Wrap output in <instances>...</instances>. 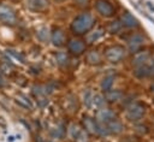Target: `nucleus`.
I'll return each instance as SVG.
<instances>
[{
  "mask_svg": "<svg viewBox=\"0 0 154 142\" xmlns=\"http://www.w3.org/2000/svg\"><path fill=\"white\" fill-rule=\"evenodd\" d=\"M95 23H96V19L91 13L83 12L73 18V20L70 24V29L75 35L81 36V35L88 34L94 28Z\"/></svg>",
  "mask_w": 154,
  "mask_h": 142,
  "instance_id": "f257e3e1",
  "label": "nucleus"
},
{
  "mask_svg": "<svg viewBox=\"0 0 154 142\" xmlns=\"http://www.w3.org/2000/svg\"><path fill=\"white\" fill-rule=\"evenodd\" d=\"M126 55V49L124 46L122 45H113L111 47H108L105 51V58L107 61L112 63V64H117L124 60Z\"/></svg>",
  "mask_w": 154,
  "mask_h": 142,
  "instance_id": "f03ea898",
  "label": "nucleus"
},
{
  "mask_svg": "<svg viewBox=\"0 0 154 142\" xmlns=\"http://www.w3.org/2000/svg\"><path fill=\"white\" fill-rule=\"evenodd\" d=\"M146 114V106L142 102H132L125 112L126 118L130 122H138L143 118V116Z\"/></svg>",
  "mask_w": 154,
  "mask_h": 142,
  "instance_id": "7ed1b4c3",
  "label": "nucleus"
},
{
  "mask_svg": "<svg viewBox=\"0 0 154 142\" xmlns=\"http://www.w3.org/2000/svg\"><path fill=\"white\" fill-rule=\"evenodd\" d=\"M94 8L100 16L105 18H111L116 14V7L109 0H95Z\"/></svg>",
  "mask_w": 154,
  "mask_h": 142,
  "instance_id": "20e7f679",
  "label": "nucleus"
},
{
  "mask_svg": "<svg viewBox=\"0 0 154 142\" xmlns=\"http://www.w3.org/2000/svg\"><path fill=\"white\" fill-rule=\"evenodd\" d=\"M0 22L6 25H14L17 23L16 12L11 6L6 4H0Z\"/></svg>",
  "mask_w": 154,
  "mask_h": 142,
  "instance_id": "39448f33",
  "label": "nucleus"
},
{
  "mask_svg": "<svg viewBox=\"0 0 154 142\" xmlns=\"http://www.w3.org/2000/svg\"><path fill=\"white\" fill-rule=\"evenodd\" d=\"M144 42H146L144 36L142 34H140V32H135L128 39V49L131 53H136V52L141 51V48L143 47Z\"/></svg>",
  "mask_w": 154,
  "mask_h": 142,
  "instance_id": "423d86ee",
  "label": "nucleus"
},
{
  "mask_svg": "<svg viewBox=\"0 0 154 142\" xmlns=\"http://www.w3.org/2000/svg\"><path fill=\"white\" fill-rule=\"evenodd\" d=\"M85 47H87L85 41H83L81 39H72L67 43L69 53L72 54V55H76V57L82 55L85 52Z\"/></svg>",
  "mask_w": 154,
  "mask_h": 142,
  "instance_id": "0eeeda50",
  "label": "nucleus"
},
{
  "mask_svg": "<svg viewBox=\"0 0 154 142\" xmlns=\"http://www.w3.org/2000/svg\"><path fill=\"white\" fill-rule=\"evenodd\" d=\"M96 122L102 124V125H107L109 124L112 120L116 119V114L112 110H108V108H100L97 112H96Z\"/></svg>",
  "mask_w": 154,
  "mask_h": 142,
  "instance_id": "6e6552de",
  "label": "nucleus"
},
{
  "mask_svg": "<svg viewBox=\"0 0 154 142\" xmlns=\"http://www.w3.org/2000/svg\"><path fill=\"white\" fill-rule=\"evenodd\" d=\"M51 41H52V43H53L55 47H61V46H64L65 42H66L65 31H64L61 28H59V26L54 28V29L51 31Z\"/></svg>",
  "mask_w": 154,
  "mask_h": 142,
  "instance_id": "1a4fd4ad",
  "label": "nucleus"
},
{
  "mask_svg": "<svg viewBox=\"0 0 154 142\" xmlns=\"http://www.w3.org/2000/svg\"><path fill=\"white\" fill-rule=\"evenodd\" d=\"M25 5L32 12H45L49 7V0H26Z\"/></svg>",
  "mask_w": 154,
  "mask_h": 142,
  "instance_id": "9d476101",
  "label": "nucleus"
},
{
  "mask_svg": "<svg viewBox=\"0 0 154 142\" xmlns=\"http://www.w3.org/2000/svg\"><path fill=\"white\" fill-rule=\"evenodd\" d=\"M120 23L123 25V28H129V29H132V28H137L140 25V22L137 20V18L130 13L129 11H125L122 13L120 16Z\"/></svg>",
  "mask_w": 154,
  "mask_h": 142,
  "instance_id": "9b49d317",
  "label": "nucleus"
},
{
  "mask_svg": "<svg viewBox=\"0 0 154 142\" xmlns=\"http://www.w3.org/2000/svg\"><path fill=\"white\" fill-rule=\"evenodd\" d=\"M149 58H150L149 52H147V51H138V52L135 53L131 64H132V66L137 67V66H141V65L147 64V61L149 60Z\"/></svg>",
  "mask_w": 154,
  "mask_h": 142,
  "instance_id": "f8f14e48",
  "label": "nucleus"
},
{
  "mask_svg": "<svg viewBox=\"0 0 154 142\" xmlns=\"http://www.w3.org/2000/svg\"><path fill=\"white\" fill-rule=\"evenodd\" d=\"M70 132H71V136L73 137V140H76L77 142H88V136H87L85 130L79 128L78 125L72 124Z\"/></svg>",
  "mask_w": 154,
  "mask_h": 142,
  "instance_id": "ddd939ff",
  "label": "nucleus"
},
{
  "mask_svg": "<svg viewBox=\"0 0 154 142\" xmlns=\"http://www.w3.org/2000/svg\"><path fill=\"white\" fill-rule=\"evenodd\" d=\"M85 61L89 65H100L102 61V55L99 51H90L85 55Z\"/></svg>",
  "mask_w": 154,
  "mask_h": 142,
  "instance_id": "4468645a",
  "label": "nucleus"
},
{
  "mask_svg": "<svg viewBox=\"0 0 154 142\" xmlns=\"http://www.w3.org/2000/svg\"><path fill=\"white\" fill-rule=\"evenodd\" d=\"M123 96H124V94L120 90H113V89H111V90H108V91L105 93V99L108 102H118L119 100H122Z\"/></svg>",
  "mask_w": 154,
  "mask_h": 142,
  "instance_id": "2eb2a0df",
  "label": "nucleus"
},
{
  "mask_svg": "<svg viewBox=\"0 0 154 142\" xmlns=\"http://www.w3.org/2000/svg\"><path fill=\"white\" fill-rule=\"evenodd\" d=\"M106 128H107V130H108L109 134H116V135H117V134H120V132L123 131V129H124L122 122L118 120L117 118H116L114 120H112L109 124H107Z\"/></svg>",
  "mask_w": 154,
  "mask_h": 142,
  "instance_id": "dca6fc26",
  "label": "nucleus"
},
{
  "mask_svg": "<svg viewBox=\"0 0 154 142\" xmlns=\"http://www.w3.org/2000/svg\"><path fill=\"white\" fill-rule=\"evenodd\" d=\"M114 79H116V77H114L113 75H107V76H105V77L102 78V81H101V84H100L101 89H102L105 93L108 91V90H111L112 87H113V84H114Z\"/></svg>",
  "mask_w": 154,
  "mask_h": 142,
  "instance_id": "f3484780",
  "label": "nucleus"
},
{
  "mask_svg": "<svg viewBox=\"0 0 154 142\" xmlns=\"http://www.w3.org/2000/svg\"><path fill=\"white\" fill-rule=\"evenodd\" d=\"M103 35H105V30H103V29H96L95 31L88 32L87 42H88V43H94V42H96L99 39H101Z\"/></svg>",
  "mask_w": 154,
  "mask_h": 142,
  "instance_id": "a211bd4d",
  "label": "nucleus"
},
{
  "mask_svg": "<svg viewBox=\"0 0 154 142\" xmlns=\"http://www.w3.org/2000/svg\"><path fill=\"white\" fill-rule=\"evenodd\" d=\"M36 36L41 42H47L51 39V30L48 28H46V26H42V28H40L37 30Z\"/></svg>",
  "mask_w": 154,
  "mask_h": 142,
  "instance_id": "6ab92c4d",
  "label": "nucleus"
},
{
  "mask_svg": "<svg viewBox=\"0 0 154 142\" xmlns=\"http://www.w3.org/2000/svg\"><path fill=\"white\" fill-rule=\"evenodd\" d=\"M122 29H123V25H122V23H120L119 19L112 20V22L107 25V31H108L109 34H118Z\"/></svg>",
  "mask_w": 154,
  "mask_h": 142,
  "instance_id": "aec40b11",
  "label": "nucleus"
},
{
  "mask_svg": "<svg viewBox=\"0 0 154 142\" xmlns=\"http://www.w3.org/2000/svg\"><path fill=\"white\" fill-rule=\"evenodd\" d=\"M57 63H58L59 66L66 67V66H69V64H70V59H69V57H67L66 53L59 52V53L57 54Z\"/></svg>",
  "mask_w": 154,
  "mask_h": 142,
  "instance_id": "412c9836",
  "label": "nucleus"
},
{
  "mask_svg": "<svg viewBox=\"0 0 154 142\" xmlns=\"http://www.w3.org/2000/svg\"><path fill=\"white\" fill-rule=\"evenodd\" d=\"M106 102H107V101H106L105 96L99 95V94L93 95V102H91L93 106H95V107H97V108H103V106L106 105Z\"/></svg>",
  "mask_w": 154,
  "mask_h": 142,
  "instance_id": "4be33fe9",
  "label": "nucleus"
},
{
  "mask_svg": "<svg viewBox=\"0 0 154 142\" xmlns=\"http://www.w3.org/2000/svg\"><path fill=\"white\" fill-rule=\"evenodd\" d=\"M16 101H17V103H19L20 106H23V107H25V108H29V110H31V103L29 102V100H28L25 96H22V95L17 96Z\"/></svg>",
  "mask_w": 154,
  "mask_h": 142,
  "instance_id": "5701e85b",
  "label": "nucleus"
},
{
  "mask_svg": "<svg viewBox=\"0 0 154 142\" xmlns=\"http://www.w3.org/2000/svg\"><path fill=\"white\" fill-rule=\"evenodd\" d=\"M91 102H93V94L88 90V91L84 93V103H85L88 107H90V106H91Z\"/></svg>",
  "mask_w": 154,
  "mask_h": 142,
  "instance_id": "b1692460",
  "label": "nucleus"
},
{
  "mask_svg": "<svg viewBox=\"0 0 154 142\" xmlns=\"http://www.w3.org/2000/svg\"><path fill=\"white\" fill-rule=\"evenodd\" d=\"M75 2H76V5H78V6H84V5H87L88 2H89V0H73Z\"/></svg>",
  "mask_w": 154,
  "mask_h": 142,
  "instance_id": "393cba45",
  "label": "nucleus"
},
{
  "mask_svg": "<svg viewBox=\"0 0 154 142\" xmlns=\"http://www.w3.org/2000/svg\"><path fill=\"white\" fill-rule=\"evenodd\" d=\"M150 90H152V93H153V94H154V83H153V84H152V87H150Z\"/></svg>",
  "mask_w": 154,
  "mask_h": 142,
  "instance_id": "a878e982",
  "label": "nucleus"
},
{
  "mask_svg": "<svg viewBox=\"0 0 154 142\" xmlns=\"http://www.w3.org/2000/svg\"><path fill=\"white\" fill-rule=\"evenodd\" d=\"M57 1H65V0H57Z\"/></svg>",
  "mask_w": 154,
  "mask_h": 142,
  "instance_id": "bb28decb",
  "label": "nucleus"
}]
</instances>
